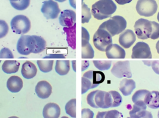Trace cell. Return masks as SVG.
I'll list each match as a JSON object with an SVG mask.
<instances>
[{"label":"cell","mask_w":159,"mask_h":118,"mask_svg":"<svg viewBox=\"0 0 159 118\" xmlns=\"http://www.w3.org/2000/svg\"><path fill=\"white\" fill-rule=\"evenodd\" d=\"M87 101L88 104L93 108H112V96L109 92L99 90L93 91L88 94Z\"/></svg>","instance_id":"6da1fadb"},{"label":"cell","mask_w":159,"mask_h":118,"mask_svg":"<svg viewBox=\"0 0 159 118\" xmlns=\"http://www.w3.org/2000/svg\"><path fill=\"white\" fill-rule=\"evenodd\" d=\"M116 9V5L113 0H99L93 5L91 12L94 18L102 20L110 17Z\"/></svg>","instance_id":"7a4b0ae2"},{"label":"cell","mask_w":159,"mask_h":118,"mask_svg":"<svg viewBox=\"0 0 159 118\" xmlns=\"http://www.w3.org/2000/svg\"><path fill=\"white\" fill-rule=\"evenodd\" d=\"M127 25V21L124 17L115 16L103 22L99 28L104 29L113 37L124 31Z\"/></svg>","instance_id":"3957f363"},{"label":"cell","mask_w":159,"mask_h":118,"mask_svg":"<svg viewBox=\"0 0 159 118\" xmlns=\"http://www.w3.org/2000/svg\"><path fill=\"white\" fill-rule=\"evenodd\" d=\"M112 43V36L104 29L99 28L93 35V45L99 51L105 52L107 48Z\"/></svg>","instance_id":"277c9868"},{"label":"cell","mask_w":159,"mask_h":118,"mask_svg":"<svg viewBox=\"0 0 159 118\" xmlns=\"http://www.w3.org/2000/svg\"><path fill=\"white\" fill-rule=\"evenodd\" d=\"M36 47V42L33 35H22L17 43V50L20 54L28 56L34 53Z\"/></svg>","instance_id":"5b68a950"},{"label":"cell","mask_w":159,"mask_h":118,"mask_svg":"<svg viewBox=\"0 0 159 118\" xmlns=\"http://www.w3.org/2000/svg\"><path fill=\"white\" fill-rule=\"evenodd\" d=\"M10 25L13 32L16 34H25L31 29L30 20L24 15H17L14 17L11 20Z\"/></svg>","instance_id":"8992f818"},{"label":"cell","mask_w":159,"mask_h":118,"mask_svg":"<svg viewBox=\"0 0 159 118\" xmlns=\"http://www.w3.org/2000/svg\"><path fill=\"white\" fill-rule=\"evenodd\" d=\"M157 8V4L155 0H139L136 4L137 13L143 16H152L156 14Z\"/></svg>","instance_id":"52a82bcc"},{"label":"cell","mask_w":159,"mask_h":118,"mask_svg":"<svg viewBox=\"0 0 159 118\" xmlns=\"http://www.w3.org/2000/svg\"><path fill=\"white\" fill-rule=\"evenodd\" d=\"M134 28L139 39L146 40L150 38L152 34V21L145 19H140L135 22Z\"/></svg>","instance_id":"ba28073f"},{"label":"cell","mask_w":159,"mask_h":118,"mask_svg":"<svg viewBox=\"0 0 159 118\" xmlns=\"http://www.w3.org/2000/svg\"><path fill=\"white\" fill-rule=\"evenodd\" d=\"M111 72L113 75L117 78H131L132 77L130 63L129 61H119L117 62L113 66Z\"/></svg>","instance_id":"9c48e42d"},{"label":"cell","mask_w":159,"mask_h":118,"mask_svg":"<svg viewBox=\"0 0 159 118\" xmlns=\"http://www.w3.org/2000/svg\"><path fill=\"white\" fill-rule=\"evenodd\" d=\"M41 12L47 19H55L61 13V9L57 2L48 0L43 2Z\"/></svg>","instance_id":"30bf717a"},{"label":"cell","mask_w":159,"mask_h":118,"mask_svg":"<svg viewBox=\"0 0 159 118\" xmlns=\"http://www.w3.org/2000/svg\"><path fill=\"white\" fill-rule=\"evenodd\" d=\"M132 59H151L152 53L149 45L144 42H138L132 49Z\"/></svg>","instance_id":"8fae6325"},{"label":"cell","mask_w":159,"mask_h":118,"mask_svg":"<svg viewBox=\"0 0 159 118\" xmlns=\"http://www.w3.org/2000/svg\"><path fill=\"white\" fill-rule=\"evenodd\" d=\"M59 23L64 28H70L76 24V13L73 10L66 9L61 12Z\"/></svg>","instance_id":"7c38bea8"},{"label":"cell","mask_w":159,"mask_h":118,"mask_svg":"<svg viewBox=\"0 0 159 118\" xmlns=\"http://www.w3.org/2000/svg\"><path fill=\"white\" fill-rule=\"evenodd\" d=\"M35 91L39 98L46 99L49 97L52 93L51 84L46 80L38 82L35 88Z\"/></svg>","instance_id":"4fadbf2b"},{"label":"cell","mask_w":159,"mask_h":118,"mask_svg":"<svg viewBox=\"0 0 159 118\" xmlns=\"http://www.w3.org/2000/svg\"><path fill=\"white\" fill-rule=\"evenodd\" d=\"M136 41V35L132 30H127L122 32L119 36V42L125 48H130Z\"/></svg>","instance_id":"5bb4252c"},{"label":"cell","mask_w":159,"mask_h":118,"mask_svg":"<svg viewBox=\"0 0 159 118\" xmlns=\"http://www.w3.org/2000/svg\"><path fill=\"white\" fill-rule=\"evenodd\" d=\"M105 52L108 59H124L126 57L125 50L117 44H112L108 46Z\"/></svg>","instance_id":"9a60e30c"},{"label":"cell","mask_w":159,"mask_h":118,"mask_svg":"<svg viewBox=\"0 0 159 118\" xmlns=\"http://www.w3.org/2000/svg\"><path fill=\"white\" fill-rule=\"evenodd\" d=\"M83 76L87 78L91 81L94 88L103 83L105 79L104 74L100 71L90 70L84 73Z\"/></svg>","instance_id":"2e32d148"},{"label":"cell","mask_w":159,"mask_h":118,"mask_svg":"<svg viewBox=\"0 0 159 118\" xmlns=\"http://www.w3.org/2000/svg\"><path fill=\"white\" fill-rule=\"evenodd\" d=\"M44 118H59L61 115V108L55 103L47 104L43 111Z\"/></svg>","instance_id":"e0dca14e"},{"label":"cell","mask_w":159,"mask_h":118,"mask_svg":"<svg viewBox=\"0 0 159 118\" xmlns=\"http://www.w3.org/2000/svg\"><path fill=\"white\" fill-rule=\"evenodd\" d=\"M21 73L24 78L31 79L36 76L37 73V67L33 63L30 61H26L22 64Z\"/></svg>","instance_id":"ac0fdd59"},{"label":"cell","mask_w":159,"mask_h":118,"mask_svg":"<svg viewBox=\"0 0 159 118\" xmlns=\"http://www.w3.org/2000/svg\"><path fill=\"white\" fill-rule=\"evenodd\" d=\"M23 81L17 76H12L9 78L7 82V87L9 91L16 93L21 90L23 88Z\"/></svg>","instance_id":"d6986e66"},{"label":"cell","mask_w":159,"mask_h":118,"mask_svg":"<svg viewBox=\"0 0 159 118\" xmlns=\"http://www.w3.org/2000/svg\"><path fill=\"white\" fill-rule=\"evenodd\" d=\"M136 88V83L132 79L124 78L120 81V91L124 96L130 95Z\"/></svg>","instance_id":"ffe728a7"},{"label":"cell","mask_w":159,"mask_h":118,"mask_svg":"<svg viewBox=\"0 0 159 118\" xmlns=\"http://www.w3.org/2000/svg\"><path fill=\"white\" fill-rule=\"evenodd\" d=\"M63 30L66 33L68 45L72 49L76 48V24L70 28H64Z\"/></svg>","instance_id":"44dd1931"},{"label":"cell","mask_w":159,"mask_h":118,"mask_svg":"<svg viewBox=\"0 0 159 118\" xmlns=\"http://www.w3.org/2000/svg\"><path fill=\"white\" fill-rule=\"evenodd\" d=\"M146 104L149 108L156 109L159 108V92H149L146 100Z\"/></svg>","instance_id":"7402d4cb"},{"label":"cell","mask_w":159,"mask_h":118,"mask_svg":"<svg viewBox=\"0 0 159 118\" xmlns=\"http://www.w3.org/2000/svg\"><path fill=\"white\" fill-rule=\"evenodd\" d=\"M20 63L17 61H5L2 65V71L6 74H15L18 71Z\"/></svg>","instance_id":"603a6c76"},{"label":"cell","mask_w":159,"mask_h":118,"mask_svg":"<svg viewBox=\"0 0 159 118\" xmlns=\"http://www.w3.org/2000/svg\"><path fill=\"white\" fill-rule=\"evenodd\" d=\"M55 70L60 75L64 76L70 72V62L68 60H57L56 61Z\"/></svg>","instance_id":"cb8c5ba5"},{"label":"cell","mask_w":159,"mask_h":118,"mask_svg":"<svg viewBox=\"0 0 159 118\" xmlns=\"http://www.w3.org/2000/svg\"><path fill=\"white\" fill-rule=\"evenodd\" d=\"M149 91L142 89L137 91L133 95L132 100L134 103L137 102H144L146 104V100Z\"/></svg>","instance_id":"d4e9b609"},{"label":"cell","mask_w":159,"mask_h":118,"mask_svg":"<svg viewBox=\"0 0 159 118\" xmlns=\"http://www.w3.org/2000/svg\"><path fill=\"white\" fill-rule=\"evenodd\" d=\"M96 118H123L122 113L117 110H112L105 112H99Z\"/></svg>","instance_id":"484cf974"},{"label":"cell","mask_w":159,"mask_h":118,"mask_svg":"<svg viewBox=\"0 0 159 118\" xmlns=\"http://www.w3.org/2000/svg\"><path fill=\"white\" fill-rule=\"evenodd\" d=\"M76 99H73L69 101L65 105V109L66 114L71 117H76Z\"/></svg>","instance_id":"4316f807"},{"label":"cell","mask_w":159,"mask_h":118,"mask_svg":"<svg viewBox=\"0 0 159 118\" xmlns=\"http://www.w3.org/2000/svg\"><path fill=\"white\" fill-rule=\"evenodd\" d=\"M37 65L41 72L47 73L50 72L53 69L54 61H37Z\"/></svg>","instance_id":"83f0119b"},{"label":"cell","mask_w":159,"mask_h":118,"mask_svg":"<svg viewBox=\"0 0 159 118\" xmlns=\"http://www.w3.org/2000/svg\"><path fill=\"white\" fill-rule=\"evenodd\" d=\"M36 42V47L34 54H39L43 52L46 47L47 43L45 40L40 36L34 35Z\"/></svg>","instance_id":"f1b7e54d"},{"label":"cell","mask_w":159,"mask_h":118,"mask_svg":"<svg viewBox=\"0 0 159 118\" xmlns=\"http://www.w3.org/2000/svg\"><path fill=\"white\" fill-rule=\"evenodd\" d=\"M94 57V50L89 43L85 46L82 47L81 58L82 59H93Z\"/></svg>","instance_id":"f546056e"},{"label":"cell","mask_w":159,"mask_h":118,"mask_svg":"<svg viewBox=\"0 0 159 118\" xmlns=\"http://www.w3.org/2000/svg\"><path fill=\"white\" fill-rule=\"evenodd\" d=\"M92 17L90 9L84 2L82 3V14H81V23L84 24L88 23Z\"/></svg>","instance_id":"4dcf8cb0"},{"label":"cell","mask_w":159,"mask_h":118,"mask_svg":"<svg viewBox=\"0 0 159 118\" xmlns=\"http://www.w3.org/2000/svg\"><path fill=\"white\" fill-rule=\"evenodd\" d=\"M30 0H19L17 2H10L11 6L15 9L22 11L27 9L30 5Z\"/></svg>","instance_id":"1f68e13d"},{"label":"cell","mask_w":159,"mask_h":118,"mask_svg":"<svg viewBox=\"0 0 159 118\" xmlns=\"http://www.w3.org/2000/svg\"><path fill=\"white\" fill-rule=\"evenodd\" d=\"M94 66L100 71H106L110 69L112 65L111 61H93Z\"/></svg>","instance_id":"d6a6232c"},{"label":"cell","mask_w":159,"mask_h":118,"mask_svg":"<svg viewBox=\"0 0 159 118\" xmlns=\"http://www.w3.org/2000/svg\"><path fill=\"white\" fill-rule=\"evenodd\" d=\"M130 117L127 118H153V115L149 111L147 110L133 112H129Z\"/></svg>","instance_id":"836d02e7"},{"label":"cell","mask_w":159,"mask_h":118,"mask_svg":"<svg viewBox=\"0 0 159 118\" xmlns=\"http://www.w3.org/2000/svg\"><path fill=\"white\" fill-rule=\"evenodd\" d=\"M112 99V106L113 107H116L120 106L122 102V98L119 93L116 91H109Z\"/></svg>","instance_id":"e575fe53"},{"label":"cell","mask_w":159,"mask_h":118,"mask_svg":"<svg viewBox=\"0 0 159 118\" xmlns=\"http://www.w3.org/2000/svg\"><path fill=\"white\" fill-rule=\"evenodd\" d=\"M94 88L91 81L87 78L82 76L81 78V94L87 93L89 90Z\"/></svg>","instance_id":"d590c367"},{"label":"cell","mask_w":159,"mask_h":118,"mask_svg":"<svg viewBox=\"0 0 159 118\" xmlns=\"http://www.w3.org/2000/svg\"><path fill=\"white\" fill-rule=\"evenodd\" d=\"M9 30V27L5 20H0V39L6 36Z\"/></svg>","instance_id":"8d00e7d4"},{"label":"cell","mask_w":159,"mask_h":118,"mask_svg":"<svg viewBox=\"0 0 159 118\" xmlns=\"http://www.w3.org/2000/svg\"><path fill=\"white\" fill-rule=\"evenodd\" d=\"M81 46L84 47L89 42L90 35L88 31L84 27L81 28Z\"/></svg>","instance_id":"74e56055"},{"label":"cell","mask_w":159,"mask_h":118,"mask_svg":"<svg viewBox=\"0 0 159 118\" xmlns=\"http://www.w3.org/2000/svg\"><path fill=\"white\" fill-rule=\"evenodd\" d=\"M152 32L150 38L156 40L159 38V24L156 21H152Z\"/></svg>","instance_id":"f35d334b"},{"label":"cell","mask_w":159,"mask_h":118,"mask_svg":"<svg viewBox=\"0 0 159 118\" xmlns=\"http://www.w3.org/2000/svg\"><path fill=\"white\" fill-rule=\"evenodd\" d=\"M14 58L13 53L9 48H4L0 51V58L13 59Z\"/></svg>","instance_id":"ab89813d"},{"label":"cell","mask_w":159,"mask_h":118,"mask_svg":"<svg viewBox=\"0 0 159 118\" xmlns=\"http://www.w3.org/2000/svg\"><path fill=\"white\" fill-rule=\"evenodd\" d=\"M94 113L89 108H84L81 110V118H93Z\"/></svg>","instance_id":"60d3db41"},{"label":"cell","mask_w":159,"mask_h":118,"mask_svg":"<svg viewBox=\"0 0 159 118\" xmlns=\"http://www.w3.org/2000/svg\"><path fill=\"white\" fill-rule=\"evenodd\" d=\"M44 59H64L65 58V56L62 54H50L46 56Z\"/></svg>","instance_id":"b9f144b4"},{"label":"cell","mask_w":159,"mask_h":118,"mask_svg":"<svg viewBox=\"0 0 159 118\" xmlns=\"http://www.w3.org/2000/svg\"><path fill=\"white\" fill-rule=\"evenodd\" d=\"M151 66L154 72L159 75V61H152Z\"/></svg>","instance_id":"7bdbcfd3"},{"label":"cell","mask_w":159,"mask_h":118,"mask_svg":"<svg viewBox=\"0 0 159 118\" xmlns=\"http://www.w3.org/2000/svg\"><path fill=\"white\" fill-rule=\"evenodd\" d=\"M89 61H82V71H85L86 69H88L89 67Z\"/></svg>","instance_id":"ee69618b"},{"label":"cell","mask_w":159,"mask_h":118,"mask_svg":"<svg viewBox=\"0 0 159 118\" xmlns=\"http://www.w3.org/2000/svg\"><path fill=\"white\" fill-rule=\"evenodd\" d=\"M118 4L124 5L131 2L133 0H115Z\"/></svg>","instance_id":"f6af8a7d"},{"label":"cell","mask_w":159,"mask_h":118,"mask_svg":"<svg viewBox=\"0 0 159 118\" xmlns=\"http://www.w3.org/2000/svg\"><path fill=\"white\" fill-rule=\"evenodd\" d=\"M69 2H70V5L74 8L76 9V2H75V0H69Z\"/></svg>","instance_id":"bcb514c9"},{"label":"cell","mask_w":159,"mask_h":118,"mask_svg":"<svg viewBox=\"0 0 159 118\" xmlns=\"http://www.w3.org/2000/svg\"><path fill=\"white\" fill-rule=\"evenodd\" d=\"M72 68L75 72H76V61H72Z\"/></svg>","instance_id":"7dc6e473"},{"label":"cell","mask_w":159,"mask_h":118,"mask_svg":"<svg viewBox=\"0 0 159 118\" xmlns=\"http://www.w3.org/2000/svg\"><path fill=\"white\" fill-rule=\"evenodd\" d=\"M156 48H157L158 53L159 54V40L157 43V44H156Z\"/></svg>","instance_id":"c3c4849f"},{"label":"cell","mask_w":159,"mask_h":118,"mask_svg":"<svg viewBox=\"0 0 159 118\" xmlns=\"http://www.w3.org/2000/svg\"><path fill=\"white\" fill-rule=\"evenodd\" d=\"M54 1H56V2H65L66 0H54Z\"/></svg>","instance_id":"681fc988"},{"label":"cell","mask_w":159,"mask_h":118,"mask_svg":"<svg viewBox=\"0 0 159 118\" xmlns=\"http://www.w3.org/2000/svg\"><path fill=\"white\" fill-rule=\"evenodd\" d=\"M9 1H10V2H17V1H19V0H9Z\"/></svg>","instance_id":"f907efd6"},{"label":"cell","mask_w":159,"mask_h":118,"mask_svg":"<svg viewBox=\"0 0 159 118\" xmlns=\"http://www.w3.org/2000/svg\"><path fill=\"white\" fill-rule=\"evenodd\" d=\"M8 118H19L18 117L16 116H11L10 117Z\"/></svg>","instance_id":"816d5d0a"},{"label":"cell","mask_w":159,"mask_h":118,"mask_svg":"<svg viewBox=\"0 0 159 118\" xmlns=\"http://www.w3.org/2000/svg\"><path fill=\"white\" fill-rule=\"evenodd\" d=\"M157 19H158V20L159 22V12L158 14V15H157Z\"/></svg>","instance_id":"f5cc1de1"},{"label":"cell","mask_w":159,"mask_h":118,"mask_svg":"<svg viewBox=\"0 0 159 118\" xmlns=\"http://www.w3.org/2000/svg\"><path fill=\"white\" fill-rule=\"evenodd\" d=\"M61 118H69L67 116H62Z\"/></svg>","instance_id":"db71d44e"},{"label":"cell","mask_w":159,"mask_h":118,"mask_svg":"<svg viewBox=\"0 0 159 118\" xmlns=\"http://www.w3.org/2000/svg\"><path fill=\"white\" fill-rule=\"evenodd\" d=\"M158 118H159V111L158 113Z\"/></svg>","instance_id":"11a10c76"},{"label":"cell","mask_w":159,"mask_h":118,"mask_svg":"<svg viewBox=\"0 0 159 118\" xmlns=\"http://www.w3.org/2000/svg\"><path fill=\"white\" fill-rule=\"evenodd\" d=\"M83 0H82V3H83Z\"/></svg>","instance_id":"9f6ffc18"},{"label":"cell","mask_w":159,"mask_h":118,"mask_svg":"<svg viewBox=\"0 0 159 118\" xmlns=\"http://www.w3.org/2000/svg\"><path fill=\"white\" fill-rule=\"evenodd\" d=\"M1 61H0V63H1Z\"/></svg>","instance_id":"6f0895ef"}]
</instances>
